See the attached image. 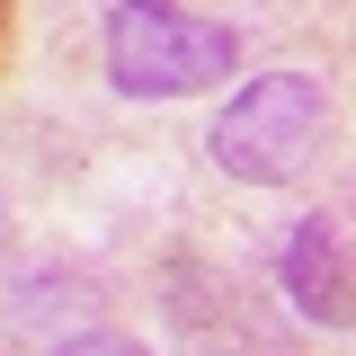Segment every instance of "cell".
Masks as SVG:
<instances>
[{"label": "cell", "instance_id": "obj_1", "mask_svg": "<svg viewBox=\"0 0 356 356\" xmlns=\"http://www.w3.org/2000/svg\"><path fill=\"white\" fill-rule=\"evenodd\" d=\"M98 54L116 98H205L241 72V36L187 0H116Z\"/></svg>", "mask_w": 356, "mask_h": 356}, {"label": "cell", "instance_id": "obj_2", "mask_svg": "<svg viewBox=\"0 0 356 356\" xmlns=\"http://www.w3.org/2000/svg\"><path fill=\"white\" fill-rule=\"evenodd\" d=\"M321 134H330V89L303 81V72H259V81L232 89V107L214 116L205 152L241 187H285V178L312 170Z\"/></svg>", "mask_w": 356, "mask_h": 356}, {"label": "cell", "instance_id": "obj_3", "mask_svg": "<svg viewBox=\"0 0 356 356\" xmlns=\"http://www.w3.org/2000/svg\"><path fill=\"white\" fill-rule=\"evenodd\" d=\"M276 267H285V294H294L303 321H321V330H356V259H348V241H339L330 214H303V222H294Z\"/></svg>", "mask_w": 356, "mask_h": 356}, {"label": "cell", "instance_id": "obj_4", "mask_svg": "<svg viewBox=\"0 0 356 356\" xmlns=\"http://www.w3.org/2000/svg\"><path fill=\"white\" fill-rule=\"evenodd\" d=\"M54 356H152L143 339H125V330H81V339H63Z\"/></svg>", "mask_w": 356, "mask_h": 356}, {"label": "cell", "instance_id": "obj_5", "mask_svg": "<svg viewBox=\"0 0 356 356\" xmlns=\"http://www.w3.org/2000/svg\"><path fill=\"white\" fill-rule=\"evenodd\" d=\"M9 27H18V0H0V63H9Z\"/></svg>", "mask_w": 356, "mask_h": 356}]
</instances>
